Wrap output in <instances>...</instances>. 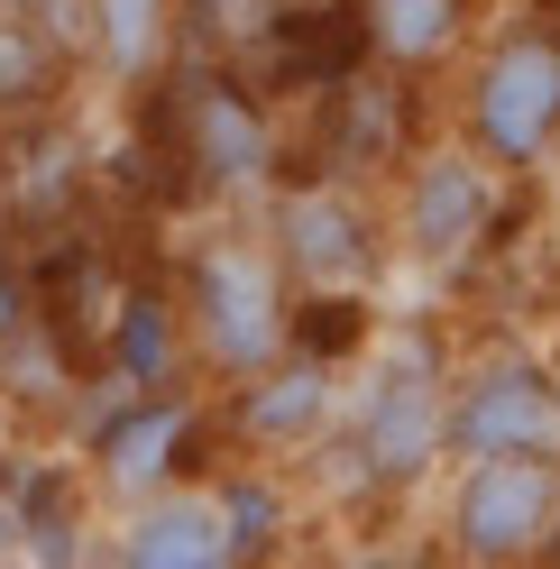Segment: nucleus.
Returning a JSON list of instances; mask_svg holds the SVG:
<instances>
[{
	"label": "nucleus",
	"mask_w": 560,
	"mask_h": 569,
	"mask_svg": "<svg viewBox=\"0 0 560 569\" xmlns=\"http://www.w3.org/2000/svg\"><path fill=\"white\" fill-rule=\"evenodd\" d=\"M560 532V459H469L450 496V542L478 569H514Z\"/></svg>",
	"instance_id": "1"
},
{
	"label": "nucleus",
	"mask_w": 560,
	"mask_h": 569,
	"mask_svg": "<svg viewBox=\"0 0 560 569\" xmlns=\"http://www.w3.org/2000/svg\"><path fill=\"white\" fill-rule=\"evenodd\" d=\"M193 322L202 340H212V359L221 368H267V349L286 340V284H276V258L267 248H202V267H193Z\"/></svg>",
	"instance_id": "2"
},
{
	"label": "nucleus",
	"mask_w": 560,
	"mask_h": 569,
	"mask_svg": "<svg viewBox=\"0 0 560 569\" xmlns=\"http://www.w3.org/2000/svg\"><path fill=\"white\" fill-rule=\"evenodd\" d=\"M441 441L460 459H551L560 450V386L542 368H487L441 413Z\"/></svg>",
	"instance_id": "3"
},
{
	"label": "nucleus",
	"mask_w": 560,
	"mask_h": 569,
	"mask_svg": "<svg viewBox=\"0 0 560 569\" xmlns=\"http://www.w3.org/2000/svg\"><path fill=\"white\" fill-rule=\"evenodd\" d=\"M478 138L497 157H542L551 129H560V38H542V28H523V38H506L497 56H487L478 74V101H469Z\"/></svg>",
	"instance_id": "4"
},
{
	"label": "nucleus",
	"mask_w": 560,
	"mask_h": 569,
	"mask_svg": "<svg viewBox=\"0 0 560 569\" xmlns=\"http://www.w3.org/2000/svg\"><path fill=\"white\" fill-rule=\"evenodd\" d=\"M441 396H432V377L423 359H404L387 386L368 396V422H359V459L377 478H423L432 469V450H441Z\"/></svg>",
	"instance_id": "5"
},
{
	"label": "nucleus",
	"mask_w": 560,
	"mask_h": 569,
	"mask_svg": "<svg viewBox=\"0 0 560 569\" xmlns=\"http://www.w3.org/2000/svg\"><path fill=\"white\" fill-rule=\"evenodd\" d=\"M120 569H239L221 496H157V506L120 532Z\"/></svg>",
	"instance_id": "6"
},
{
	"label": "nucleus",
	"mask_w": 560,
	"mask_h": 569,
	"mask_svg": "<svg viewBox=\"0 0 560 569\" xmlns=\"http://www.w3.org/2000/svg\"><path fill=\"white\" fill-rule=\"evenodd\" d=\"M487 239V174L469 157H423L413 166V248L423 258H460Z\"/></svg>",
	"instance_id": "7"
},
{
	"label": "nucleus",
	"mask_w": 560,
	"mask_h": 569,
	"mask_svg": "<svg viewBox=\"0 0 560 569\" xmlns=\"http://www.w3.org/2000/svg\"><path fill=\"white\" fill-rule=\"evenodd\" d=\"M184 157L212 174V184H249V174L267 166V120H258L239 92L193 83V92H184Z\"/></svg>",
	"instance_id": "8"
},
{
	"label": "nucleus",
	"mask_w": 560,
	"mask_h": 569,
	"mask_svg": "<svg viewBox=\"0 0 560 569\" xmlns=\"http://www.w3.org/2000/svg\"><path fill=\"white\" fill-rule=\"evenodd\" d=\"M193 441V405H129L111 432H101V478H111L120 496H157L174 478V450Z\"/></svg>",
	"instance_id": "9"
},
{
	"label": "nucleus",
	"mask_w": 560,
	"mask_h": 569,
	"mask_svg": "<svg viewBox=\"0 0 560 569\" xmlns=\"http://www.w3.org/2000/svg\"><path fill=\"white\" fill-rule=\"evenodd\" d=\"M286 258L303 267V276H368V221L349 211L340 193H303V202H286Z\"/></svg>",
	"instance_id": "10"
},
{
	"label": "nucleus",
	"mask_w": 560,
	"mask_h": 569,
	"mask_svg": "<svg viewBox=\"0 0 560 569\" xmlns=\"http://www.w3.org/2000/svg\"><path fill=\"white\" fill-rule=\"evenodd\" d=\"M322 413H331V368L322 359H294L286 377H267L258 396H249V432L258 441H303Z\"/></svg>",
	"instance_id": "11"
},
{
	"label": "nucleus",
	"mask_w": 560,
	"mask_h": 569,
	"mask_svg": "<svg viewBox=\"0 0 560 569\" xmlns=\"http://www.w3.org/2000/svg\"><path fill=\"white\" fill-rule=\"evenodd\" d=\"M460 38V0H368V47H387L404 64L441 56Z\"/></svg>",
	"instance_id": "12"
},
{
	"label": "nucleus",
	"mask_w": 560,
	"mask_h": 569,
	"mask_svg": "<svg viewBox=\"0 0 560 569\" xmlns=\"http://www.w3.org/2000/svg\"><path fill=\"white\" fill-rule=\"evenodd\" d=\"M92 19H101V47H111L120 64H148L157 28H166V0H92Z\"/></svg>",
	"instance_id": "13"
},
{
	"label": "nucleus",
	"mask_w": 560,
	"mask_h": 569,
	"mask_svg": "<svg viewBox=\"0 0 560 569\" xmlns=\"http://www.w3.org/2000/svg\"><path fill=\"white\" fill-rule=\"evenodd\" d=\"M221 523H230V551L249 560V551H267L276 532H286V496H267V487H230V496H221Z\"/></svg>",
	"instance_id": "14"
},
{
	"label": "nucleus",
	"mask_w": 560,
	"mask_h": 569,
	"mask_svg": "<svg viewBox=\"0 0 560 569\" xmlns=\"http://www.w3.org/2000/svg\"><path fill=\"white\" fill-rule=\"evenodd\" d=\"M120 368H129L138 386H157V377H166V303L138 295V303L120 312Z\"/></svg>",
	"instance_id": "15"
},
{
	"label": "nucleus",
	"mask_w": 560,
	"mask_h": 569,
	"mask_svg": "<svg viewBox=\"0 0 560 569\" xmlns=\"http://www.w3.org/2000/svg\"><path fill=\"white\" fill-rule=\"evenodd\" d=\"M38 83H47V47L28 28H0V101H28Z\"/></svg>",
	"instance_id": "16"
},
{
	"label": "nucleus",
	"mask_w": 560,
	"mask_h": 569,
	"mask_svg": "<svg viewBox=\"0 0 560 569\" xmlns=\"http://www.w3.org/2000/svg\"><path fill=\"white\" fill-rule=\"evenodd\" d=\"M303 340H312V359H331V340L349 349V340H359V303H312V331Z\"/></svg>",
	"instance_id": "17"
},
{
	"label": "nucleus",
	"mask_w": 560,
	"mask_h": 569,
	"mask_svg": "<svg viewBox=\"0 0 560 569\" xmlns=\"http://www.w3.org/2000/svg\"><path fill=\"white\" fill-rule=\"evenodd\" d=\"M193 10L212 19V28H258V19H267V0H193Z\"/></svg>",
	"instance_id": "18"
},
{
	"label": "nucleus",
	"mask_w": 560,
	"mask_h": 569,
	"mask_svg": "<svg viewBox=\"0 0 560 569\" xmlns=\"http://www.w3.org/2000/svg\"><path fill=\"white\" fill-rule=\"evenodd\" d=\"M0 331H19V295H10V276H0Z\"/></svg>",
	"instance_id": "19"
},
{
	"label": "nucleus",
	"mask_w": 560,
	"mask_h": 569,
	"mask_svg": "<svg viewBox=\"0 0 560 569\" xmlns=\"http://www.w3.org/2000/svg\"><path fill=\"white\" fill-rule=\"evenodd\" d=\"M0 551H10V523H0Z\"/></svg>",
	"instance_id": "20"
}]
</instances>
